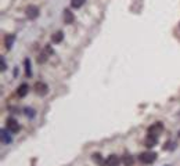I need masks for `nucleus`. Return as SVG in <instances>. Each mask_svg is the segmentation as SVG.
<instances>
[{
  "label": "nucleus",
  "mask_w": 180,
  "mask_h": 166,
  "mask_svg": "<svg viewBox=\"0 0 180 166\" xmlns=\"http://www.w3.org/2000/svg\"><path fill=\"white\" fill-rule=\"evenodd\" d=\"M162 130H164V125H162L161 122H156V123L151 125V126L148 127V136L158 138V136L162 133Z\"/></svg>",
  "instance_id": "f257e3e1"
},
{
  "label": "nucleus",
  "mask_w": 180,
  "mask_h": 166,
  "mask_svg": "<svg viewBox=\"0 0 180 166\" xmlns=\"http://www.w3.org/2000/svg\"><path fill=\"white\" fill-rule=\"evenodd\" d=\"M140 162L141 163H146V165H150V163H152V162L156 159V154L155 152H143V154H140Z\"/></svg>",
  "instance_id": "f03ea898"
},
{
  "label": "nucleus",
  "mask_w": 180,
  "mask_h": 166,
  "mask_svg": "<svg viewBox=\"0 0 180 166\" xmlns=\"http://www.w3.org/2000/svg\"><path fill=\"white\" fill-rule=\"evenodd\" d=\"M35 93L38 96H46L49 93V87H47V85L46 83H43V82H36L35 83Z\"/></svg>",
  "instance_id": "7ed1b4c3"
},
{
  "label": "nucleus",
  "mask_w": 180,
  "mask_h": 166,
  "mask_svg": "<svg viewBox=\"0 0 180 166\" xmlns=\"http://www.w3.org/2000/svg\"><path fill=\"white\" fill-rule=\"evenodd\" d=\"M7 130L11 133H18L19 132V125L14 118H8L7 119Z\"/></svg>",
  "instance_id": "20e7f679"
},
{
  "label": "nucleus",
  "mask_w": 180,
  "mask_h": 166,
  "mask_svg": "<svg viewBox=\"0 0 180 166\" xmlns=\"http://www.w3.org/2000/svg\"><path fill=\"white\" fill-rule=\"evenodd\" d=\"M26 17H28L29 19H36L39 17V8L36 7V6H29V7L26 8Z\"/></svg>",
  "instance_id": "39448f33"
},
{
  "label": "nucleus",
  "mask_w": 180,
  "mask_h": 166,
  "mask_svg": "<svg viewBox=\"0 0 180 166\" xmlns=\"http://www.w3.org/2000/svg\"><path fill=\"white\" fill-rule=\"evenodd\" d=\"M105 165L107 166H119L121 165V159L116 157V155H109L105 161Z\"/></svg>",
  "instance_id": "423d86ee"
},
{
  "label": "nucleus",
  "mask_w": 180,
  "mask_h": 166,
  "mask_svg": "<svg viewBox=\"0 0 180 166\" xmlns=\"http://www.w3.org/2000/svg\"><path fill=\"white\" fill-rule=\"evenodd\" d=\"M64 22L65 24H72L74 22V19H75V17H74V13H71V10H68V8H65L64 10Z\"/></svg>",
  "instance_id": "0eeeda50"
},
{
  "label": "nucleus",
  "mask_w": 180,
  "mask_h": 166,
  "mask_svg": "<svg viewBox=\"0 0 180 166\" xmlns=\"http://www.w3.org/2000/svg\"><path fill=\"white\" fill-rule=\"evenodd\" d=\"M28 91H29V86L26 85V83L19 85V87L17 89V94H18V97H25V96L28 94Z\"/></svg>",
  "instance_id": "6e6552de"
},
{
  "label": "nucleus",
  "mask_w": 180,
  "mask_h": 166,
  "mask_svg": "<svg viewBox=\"0 0 180 166\" xmlns=\"http://www.w3.org/2000/svg\"><path fill=\"white\" fill-rule=\"evenodd\" d=\"M62 39H64V33H62L61 31L56 32L54 35L51 36V42H53V43H56V44H57V43H61V42H62Z\"/></svg>",
  "instance_id": "1a4fd4ad"
},
{
  "label": "nucleus",
  "mask_w": 180,
  "mask_h": 166,
  "mask_svg": "<svg viewBox=\"0 0 180 166\" xmlns=\"http://www.w3.org/2000/svg\"><path fill=\"white\" fill-rule=\"evenodd\" d=\"M14 42H15V35H7V38H6V49L7 50L11 49Z\"/></svg>",
  "instance_id": "9d476101"
},
{
  "label": "nucleus",
  "mask_w": 180,
  "mask_h": 166,
  "mask_svg": "<svg viewBox=\"0 0 180 166\" xmlns=\"http://www.w3.org/2000/svg\"><path fill=\"white\" fill-rule=\"evenodd\" d=\"M156 141H158V138L156 137H151V136H148L147 138H146V147H148V148H151V147H154V145L156 144Z\"/></svg>",
  "instance_id": "9b49d317"
},
{
  "label": "nucleus",
  "mask_w": 180,
  "mask_h": 166,
  "mask_svg": "<svg viewBox=\"0 0 180 166\" xmlns=\"http://www.w3.org/2000/svg\"><path fill=\"white\" fill-rule=\"evenodd\" d=\"M24 64H25V75L29 78V76L32 75V71H31V60H29V58H25V60H24Z\"/></svg>",
  "instance_id": "f8f14e48"
},
{
  "label": "nucleus",
  "mask_w": 180,
  "mask_h": 166,
  "mask_svg": "<svg viewBox=\"0 0 180 166\" xmlns=\"http://www.w3.org/2000/svg\"><path fill=\"white\" fill-rule=\"evenodd\" d=\"M2 141L3 144H10L11 143V137H10V134L6 130H2Z\"/></svg>",
  "instance_id": "ddd939ff"
},
{
  "label": "nucleus",
  "mask_w": 180,
  "mask_h": 166,
  "mask_svg": "<svg viewBox=\"0 0 180 166\" xmlns=\"http://www.w3.org/2000/svg\"><path fill=\"white\" fill-rule=\"evenodd\" d=\"M86 0H71V6L74 8H81L83 4H85Z\"/></svg>",
  "instance_id": "4468645a"
},
{
  "label": "nucleus",
  "mask_w": 180,
  "mask_h": 166,
  "mask_svg": "<svg viewBox=\"0 0 180 166\" xmlns=\"http://www.w3.org/2000/svg\"><path fill=\"white\" fill-rule=\"evenodd\" d=\"M123 163H125V166H132L133 165V157L132 155H125V157H123Z\"/></svg>",
  "instance_id": "2eb2a0df"
},
{
  "label": "nucleus",
  "mask_w": 180,
  "mask_h": 166,
  "mask_svg": "<svg viewBox=\"0 0 180 166\" xmlns=\"http://www.w3.org/2000/svg\"><path fill=\"white\" fill-rule=\"evenodd\" d=\"M46 61H47V54H46V53L39 54V57H38V62H39V64H45Z\"/></svg>",
  "instance_id": "dca6fc26"
},
{
  "label": "nucleus",
  "mask_w": 180,
  "mask_h": 166,
  "mask_svg": "<svg viewBox=\"0 0 180 166\" xmlns=\"http://www.w3.org/2000/svg\"><path fill=\"white\" fill-rule=\"evenodd\" d=\"M93 161L97 162L98 165H103V159H101V155L100 154H93Z\"/></svg>",
  "instance_id": "f3484780"
},
{
  "label": "nucleus",
  "mask_w": 180,
  "mask_h": 166,
  "mask_svg": "<svg viewBox=\"0 0 180 166\" xmlns=\"http://www.w3.org/2000/svg\"><path fill=\"white\" fill-rule=\"evenodd\" d=\"M25 114H26V116H28V118H33V116H35V111H33L32 108H25Z\"/></svg>",
  "instance_id": "a211bd4d"
},
{
  "label": "nucleus",
  "mask_w": 180,
  "mask_h": 166,
  "mask_svg": "<svg viewBox=\"0 0 180 166\" xmlns=\"http://www.w3.org/2000/svg\"><path fill=\"white\" fill-rule=\"evenodd\" d=\"M0 62H2V72H4L7 69V65H6V61H4V57L0 58Z\"/></svg>",
  "instance_id": "6ab92c4d"
},
{
  "label": "nucleus",
  "mask_w": 180,
  "mask_h": 166,
  "mask_svg": "<svg viewBox=\"0 0 180 166\" xmlns=\"http://www.w3.org/2000/svg\"><path fill=\"white\" fill-rule=\"evenodd\" d=\"M46 51H47L49 54H53V49L50 47V44H47V46H46Z\"/></svg>",
  "instance_id": "aec40b11"
},
{
  "label": "nucleus",
  "mask_w": 180,
  "mask_h": 166,
  "mask_svg": "<svg viewBox=\"0 0 180 166\" xmlns=\"http://www.w3.org/2000/svg\"><path fill=\"white\" fill-rule=\"evenodd\" d=\"M13 75H14V78H17V75H18V66L14 69V72H13Z\"/></svg>",
  "instance_id": "412c9836"
},
{
  "label": "nucleus",
  "mask_w": 180,
  "mask_h": 166,
  "mask_svg": "<svg viewBox=\"0 0 180 166\" xmlns=\"http://www.w3.org/2000/svg\"><path fill=\"white\" fill-rule=\"evenodd\" d=\"M179 137H180V132H179Z\"/></svg>",
  "instance_id": "4be33fe9"
}]
</instances>
